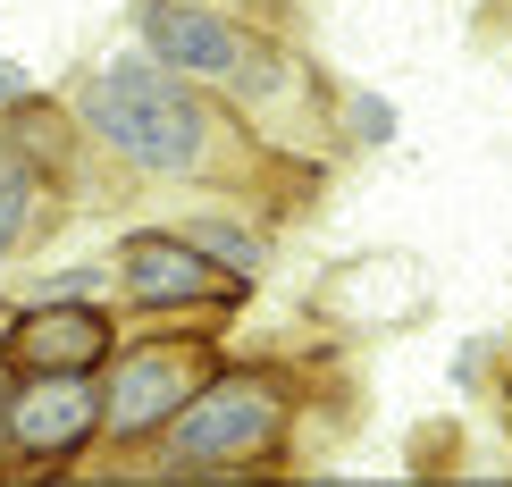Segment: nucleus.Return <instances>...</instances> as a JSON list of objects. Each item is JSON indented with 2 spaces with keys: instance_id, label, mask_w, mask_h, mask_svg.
Listing matches in <instances>:
<instances>
[{
  "instance_id": "6e6552de",
  "label": "nucleus",
  "mask_w": 512,
  "mask_h": 487,
  "mask_svg": "<svg viewBox=\"0 0 512 487\" xmlns=\"http://www.w3.org/2000/svg\"><path fill=\"white\" fill-rule=\"evenodd\" d=\"M420 294H429V269L412 252H361V261L319 278V311L328 320H353V328H395V320L420 311Z\"/></svg>"
},
{
  "instance_id": "f257e3e1",
  "label": "nucleus",
  "mask_w": 512,
  "mask_h": 487,
  "mask_svg": "<svg viewBox=\"0 0 512 487\" xmlns=\"http://www.w3.org/2000/svg\"><path fill=\"white\" fill-rule=\"evenodd\" d=\"M76 110L118 160L152 168V177H194L210 160V110L168 68H152V59H110V68L84 84Z\"/></svg>"
},
{
  "instance_id": "9b49d317",
  "label": "nucleus",
  "mask_w": 512,
  "mask_h": 487,
  "mask_svg": "<svg viewBox=\"0 0 512 487\" xmlns=\"http://www.w3.org/2000/svg\"><path fill=\"white\" fill-rule=\"evenodd\" d=\"M353 135L387 143V135H395V110H387V101H378V93H361V101H353Z\"/></svg>"
},
{
  "instance_id": "0eeeda50",
  "label": "nucleus",
  "mask_w": 512,
  "mask_h": 487,
  "mask_svg": "<svg viewBox=\"0 0 512 487\" xmlns=\"http://www.w3.org/2000/svg\"><path fill=\"white\" fill-rule=\"evenodd\" d=\"M143 59L168 76H210V84H227V76H244V34L227 26L219 9H185V0H152L143 9Z\"/></svg>"
},
{
  "instance_id": "423d86ee",
  "label": "nucleus",
  "mask_w": 512,
  "mask_h": 487,
  "mask_svg": "<svg viewBox=\"0 0 512 487\" xmlns=\"http://www.w3.org/2000/svg\"><path fill=\"white\" fill-rule=\"evenodd\" d=\"M118 286L152 311H185V303H244V278L210 269L185 236H126L118 252Z\"/></svg>"
},
{
  "instance_id": "1a4fd4ad",
  "label": "nucleus",
  "mask_w": 512,
  "mask_h": 487,
  "mask_svg": "<svg viewBox=\"0 0 512 487\" xmlns=\"http://www.w3.org/2000/svg\"><path fill=\"white\" fill-rule=\"evenodd\" d=\"M34 210H42V177H34L26 143L0 135V252H17L34 236Z\"/></svg>"
},
{
  "instance_id": "7ed1b4c3",
  "label": "nucleus",
  "mask_w": 512,
  "mask_h": 487,
  "mask_svg": "<svg viewBox=\"0 0 512 487\" xmlns=\"http://www.w3.org/2000/svg\"><path fill=\"white\" fill-rule=\"evenodd\" d=\"M101 429V387L93 378H17L0 395V437L26 462H59Z\"/></svg>"
},
{
  "instance_id": "4468645a",
  "label": "nucleus",
  "mask_w": 512,
  "mask_h": 487,
  "mask_svg": "<svg viewBox=\"0 0 512 487\" xmlns=\"http://www.w3.org/2000/svg\"><path fill=\"white\" fill-rule=\"evenodd\" d=\"M0 395H9V387H0ZM0 446H9V437H0Z\"/></svg>"
},
{
  "instance_id": "20e7f679",
  "label": "nucleus",
  "mask_w": 512,
  "mask_h": 487,
  "mask_svg": "<svg viewBox=\"0 0 512 487\" xmlns=\"http://www.w3.org/2000/svg\"><path fill=\"white\" fill-rule=\"evenodd\" d=\"M202 378H210V345H143V353H126L110 395H101V429L110 437H143L152 420L177 412Z\"/></svg>"
},
{
  "instance_id": "9d476101",
  "label": "nucleus",
  "mask_w": 512,
  "mask_h": 487,
  "mask_svg": "<svg viewBox=\"0 0 512 487\" xmlns=\"http://www.w3.org/2000/svg\"><path fill=\"white\" fill-rule=\"evenodd\" d=\"M185 244H194L210 269H227V278H261V261H269L252 236H236V227H219V219H194V227H185Z\"/></svg>"
},
{
  "instance_id": "39448f33",
  "label": "nucleus",
  "mask_w": 512,
  "mask_h": 487,
  "mask_svg": "<svg viewBox=\"0 0 512 487\" xmlns=\"http://www.w3.org/2000/svg\"><path fill=\"white\" fill-rule=\"evenodd\" d=\"M0 362L17 378H93V362H110V320L93 303H34L17 311Z\"/></svg>"
},
{
  "instance_id": "ddd939ff",
  "label": "nucleus",
  "mask_w": 512,
  "mask_h": 487,
  "mask_svg": "<svg viewBox=\"0 0 512 487\" xmlns=\"http://www.w3.org/2000/svg\"><path fill=\"white\" fill-rule=\"evenodd\" d=\"M185 9H210V0H185Z\"/></svg>"
},
{
  "instance_id": "f8f14e48",
  "label": "nucleus",
  "mask_w": 512,
  "mask_h": 487,
  "mask_svg": "<svg viewBox=\"0 0 512 487\" xmlns=\"http://www.w3.org/2000/svg\"><path fill=\"white\" fill-rule=\"evenodd\" d=\"M17 101H34V76L17 59H0V110H17Z\"/></svg>"
},
{
  "instance_id": "f03ea898",
  "label": "nucleus",
  "mask_w": 512,
  "mask_h": 487,
  "mask_svg": "<svg viewBox=\"0 0 512 487\" xmlns=\"http://www.w3.org/2000/svg\"><path fill=\"white\" fill-rule=\"evenodd\" d=\"M277 429H286L277 378L227 370V378H202V387L168 412V454L177 462H252V454L277 446Z\"/></svg>"
}]
</instances>
